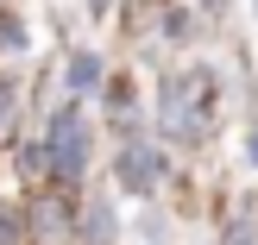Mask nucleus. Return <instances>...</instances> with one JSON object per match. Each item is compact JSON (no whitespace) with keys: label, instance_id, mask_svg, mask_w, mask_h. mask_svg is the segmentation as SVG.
Here are the masks:
<instances>
[{"label":"nucleus","instance_id":"nucleus-1","mask_svg":"<svg viewBox=\"0 0 258 245\" xmlns=\"http://www.w3.org/2000/svg\"><path fill=\"white\" fill-rule=\"evenodd\" d=\"M214 126H221V75L208 63H189V69L164 75V88H158V132L170 145H208Z\"/></svg>","mask_w":258,"mask_h":245},{"label":"nucleus","instance_id":"nucleus-2","mask_svg":"<svg viewBox=\"0 0 258 245\" xmlns=\"http://www.w3.org/2000/svg\"><path fill=\"white\" fill-rule=\"evenodd\" d=\"M44 151H50V176H57L63 195H70V189H82L88 151H95V126H88L82 101H63V107L44 120Z\"/></svg>","mask_w":258,"mask_h":245},{"label":"nucleus","instance_id":"nucleus-3","mask_svg":"<svg viewBox=\"0 0 258 245\" xmlns=\"http://www.w3.org/2000/svg\"><path fill=\"white\" fill-rule=\"evenodd\" d=\"M113 176H120V189L126 195H139V201H151L164 189V151H158V138H120V157H113Z\"/></svg>","mask_w":258,"mask_h":245},{"label":"nucleus","instance_id":"nucleus-4","mask_svg":"<svg viewBox=\"0 0 258 245\" xmlns=\"http://www.w3.org/2000/svg\"><path fill=\"white\" fill-rule=\"evenodd\" d=\"M120 239V214H113V195L88 189L76 201V245H113Z\"/></svg>","mask_w":258,"mask_h":245},{"label":"nucleus","instance_id":"nucleus-5","mask_svg":"<svg viewBox=\"0 0 258 245\" xmlns=\"http://www.w3.org/2000/svg\"><path fill=\"white\" fill-rule=\"evenodd\" d=\"M95 95H107V69H101V57L95 50H63V101H95Z\"/></svg>","mask_w":258,"mask_h":245},{"label":"nucleus","instance_id":"nucleus-6","mask_svg":"<svg viewBox=\"0 0 258 245\" xmlns=\"http://www.w3.org/2000/svg\"><path fill=\"white\" fill-rule=\"evenodd\" d=\"M107 120L120 126V138H139V101H133V82H107Z\"/></svg>","mask_w":258,"mask_h":245},{"label":"nucleus","instance_id":"nucleus-7","mask_svg":"<svg viewBox=\"0 0 258 245\" xmlns=\"http://www.w3.org/2000/svg\"><path fill=\"white\" fill-rule=\"evenodd\" d=\"M13 50H25V19L19 13H0V57H13Z\"/></svg>","mask_w":258,"mask_h":245},{"label":"nucleus","instance_id":"nucleus-8","mask_svg":"<svg viewBox=\"0 0 258 245\" xmlns=\"http://www.w3.org/2000/svg\"><path fill=\"white\" fill-rule=\"evenodd\" d=\"M13 113H19V82H7V75H0V138L13 132Z\"/></svg>","mask_w":258,"mask_h":245},{"label":"nucleus","instance_id":"nucleus-9","mask_svg":"<svg viewBox=\"0 0 258 245\" xmlns=\"http://www.w3.org/2000/svg\"><path fill=\"white\" fill-rule=\"evenodd\" d=\"M0 245H25V220H19V208H7V201H0Z\"/></svg>","mask_w":258,"mask_h":245},{"label":"nucleus","instance_id":"nucleus-10","mask_svg":"<svg viewBox=\"0 0 258 245\" xmlns=\"http://www.w3.org/2000/svg\"><path fill=\"white\" fill-rule=\"evenodd\" d=\"M221 245H258V220H252V214H239V220L227 226V239H221Z\"/></svg>","mask_w":258,"mask_h":245},{"label":"nucleus","instance_id":"nucleus-11","mask_svg":"<svg viewBox=\"0 0 258 245\" xmlns=\"http://www.w3.org/2000/svg\"><path fill=\"white\" fill-rule=\"evenodd\" d=\"M246 157H252V170H258V126H252V145H246Z\"/></svg>","mask_w":258,"mask_h":245},{"label":"nucleus","instance_id":"nucleus-12","mask_svg":"<svg viewBox=\"0 0 258 245\" xmlns=\"http://www.w3.org/2000/svg\"><path fill=\"white\" fill-rule=\"evenodd\" d=\"M202 13H227V0H202Z\"/></svg>","mask_w":258,"mask_h":245},{"label":"nucleus","instance_id":"nucleus-13","mask_svg":"<svg viewBox=\"0 0 258 245\" xmlns=\"http://www.w3.org/2000/svg\"><path fill=\"white\" fill-rule=\"evenodd\" d=\"M88 13H107V0H88Z\"/></svg>","mask_w":258,"mask_h":245}]
</instances>
